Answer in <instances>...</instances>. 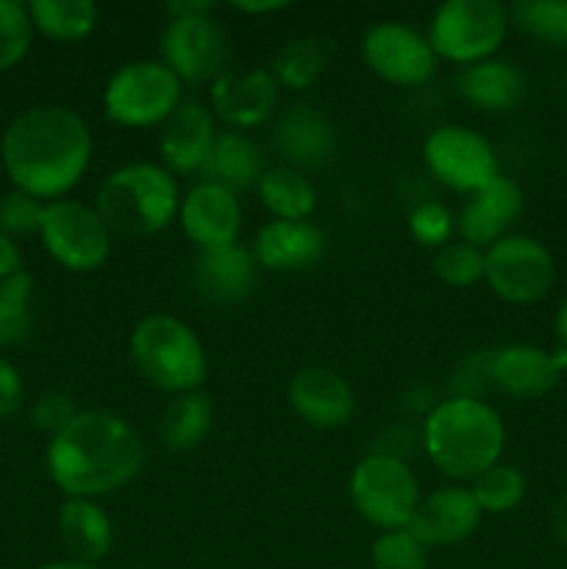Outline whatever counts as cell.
Segmentation results:
<instances>
[{"label":"cell","instance_id":"cell-1","mask_svg":"<svg viewBox=\"0 0 567 569\" xmlns=\"http://www.w3.org/2000/svg\"><path fill=\"white\" fill-rule=\"evenodd\" d=\"M0 153L6 172L20 192L53 203L89 170L92 133L83 117L67 106H33L6 128Z\"/></svg>","mask_w":567,"mask_h":569},{"label":"cell","instance_id":"cell-2","mask_svg":"<svg viewBox=\"0 0 567 569\" xmlns=\"http://www.w3.org/2000/svg\"><path fill=\"white\" fill-rule=\"evenodd\" d=\"M145 442L137 428L111 411H78L48 445L50 481L67 498L98 500L139 476Z\"/></svg>","mask_w":567,"mask_h":569},{"label":"cell","instance_id":"cell-3","mask_svg":"<svg viewBox=\"0 0 567 569\" xmlns=\"http://www.w3.org/2000/svg\"><path fill=\"white\" fill-rule=\"evenodd\" d=\"M428 461L454 481H476L495 467L506 448V426L484 398L450 395L422 422Z\"/></svg>","mask_w":567,"mask_h":569},{"label":"cell","instance_id":"cell-4","mask_svg":"<svg viewBox=\"0 0 567 569\" xmlns=\"http://www.w3.org/2000/svg\"><path fill=\"white\" fill-rule=\"evenodd\" d=\"M181 194L170 170L133 161L111 172L94 194V209L111 233L128 239L156 237L178 217Z\"/></svg>","mask_w":567,"mask_h":569},{"label":"cell","instance_id":"cell-5","mask_svg":"<svg viewBox=\"0 0 567 569\" xmlns=\"http://www.w3.org/2000/svg\"><path fill=\"white\" fill-rule=\"evenodd\" d=\"M131 359L148 383L170 395L200 389L209 372L198 333L172 315H150L131 331Z\"/></svg>","mask_w":567,"mask_h":569},{"label":"cell","instance_id":"cell-6","mask_svg":"<svg viewBox=\"0 0 567 569\" xmlns=\"http://www.w3.org/2000/svg\"><path fill=\"white\" fill-rule=\"evenodd\" d=\"M350 503L361 520L378 531L409 528L417 506H420V481L415 470L395 453H367L350 472Z\"/></svg>","mask_w":567,"mask_h":569},{"label":"cell","instance_id":"cell-7","mask_svg":"<svg viewBox=\"0 0 567 569\" xmlns=\"http://www.w3.org/2000/svg\"><path fill=\"white\" fill-rule=\"evenodd\" d=\"M509 33V11L498 0H448L439 6L428 26L437 59L470 67L498 53Z\"/></svg>","mask_w":567,"mask_h":569},{"label":"cell","instance_id":"cell-8","mask_svg":"<svg viewBox=\"0 0 567 569\" xmlns=\"http://www.w3.org/2000/svg\"><path fill=\"white\" fill-rule=\"evenodd\" d=\"M181 89L183 83L165 61H128L106 83L103 114L122 128L165 126L167 117L183 103Z\"/></svg>","mask_w":567,"mask_h":569},{"label":"cell","instance_id":"cell-9","mask_svg":"<svg viewBox=\"0 0 567 569\" xmlns=\"http://www.w3.org/2000/svg\"><path fill=\"white\" fill-rule=\"evenodd\" d=\"M44 250L56 264L70 272H92L106 264L111 253V231L94 206L81 200H53L44 203L39 226Z\"/></svg>","mask_w":567,"mask_h":569},{"label":"cell","instance_id":"cell-10","mask_svg":"<svg viewBox=\"0 0 567 569\" xmlns=\"http://www.w3.org/2000/svg\"><path fill=\"white\" fill-rule=\"evenodd\" d=\"M484 281L506 303H537L554 289L556 261L539 239L506 233L484 250Z\"/></svg>","mask_w":567,"mask_h":569},{"label":"cell","instance_id":"cell-11","mask_svg":"<svg viewBox=\"0 0 567 569\" xmlns=\"http://www.w3.org/2000/svg\"><path fill=\"white\" fill-rule=\"evenodd\" d=\"M422 161L442 187L461 194H476L498 176V153L476 128L448 126L434 128L422 142Z\"/></svg>","mask_w":567,"mask_h":569},{"label":"cell","instance_id":"cell-12","mask_svg":"<svg viewBox=\"0 0 567 569\" xmlns=\"http://www.w3.org/2000/svg\"><path fill=\"white\" fill-rule=\"evenodd\" d=\"M361 59L378 78L406 89L431 81L439 61L426 33L395 20L367 28L361 39Z\"/></svg>","mask_w":567,"mask_h":569},{"label":"cell","instance_id":"cell-13","mask_svg":"<svg viewBox=\"0 0 567 569\" xmlns=\"http://www.w3.org/2000/svg\"><path fill=\"white\" fill-rule=\"evenodd\" d=\"M159 50L181 83H209L226 72L228 39L211 14L167 17Z\"/></svg>","mask_w":567,"mask_h":569},{"label":"cell","instance_id":"cell-14","mask_svg":"<svg viewBox=\"0 0 567 569\" xmlns=\"http://www.w3.org/2000/svg\"><path fill=\"white\" fill-rule=\"evenodd\" d=\"M178 222L200 253L228 248V244H237L239 231H242V206L237 194L228 189L200 181L181 198Z\"/></svg>","mask_w":567,"mask_h":569},{"label":"cell","instance_id":"cell-15","mask_svg":"<svg viewBox=\"0 0 567 569\" xmlns=\"http://www.w3.org/2000/svg\"><path fill=\"white\" fill-rule=\"evenodd\" d=\"M567 370V350L548 353L534 345H506L489 350V383L517 400H534L556 389Z\"/></svg>","mask_w":567,"mask_h":569},{"label":"cell","instance_id":"cell-16","mask_svg":"<svg viewBox=\"0 0 567 569\" xmlns=\"http://www.w3.org/2000/svg\"><path fill=\"white\" fill-rule=\"evenodd\" d=\"M484 511L478 509L470 487L448 483L434 489L431 495L420 498L409 531L420 539L426 548H450L476 533Z\"/></svg>","mask_w":567,"mask_h":569},{"label":"cell","instance_id":"cell-17","mask_svg":"<svg viewBox=\"0 0 567 569\" xmlns=\"http://www.w3.org/2000/svg\"><path fill=\"white\" fill-rule=\"evenodd\" d=\"M289 406L311 428L337 431L356 411L350 383L328 367H304L289 381Z\"/></svg>","mask_w":567,"mask_h":569},{"label":"cell","instance_id":"cell-18","mask_svg":"<svg viewBox=\"0 0 567 569\" xmlns=\"http://www.w3.org/2000/svg\"><path fill=\"white\" fill-rule=\"evenodd\" d=\"M523 189L511 181L509 176L498 172L487 187L470 194V200L461 209L459 220H456V231H459L461 242L472 244L478 250L493 248L498 239L509 233L517 217L523 214Z\"/></svg>","mask_w":567,"mask_h":569},{"label":"cell","instance_id":"cell-19","mask_svg":"<svg viewBox=\"0 0 567 569\" xmlns=\"http://www.w3.org/2000/svg\"><path fill=\"white\" fill-rule=\"evenodd\" d=\"M217 122L211 109L195 100H183L165 120L159 133L161 167L172 176H192L203 170L217 139Z\"/></svg>","mask_w":567,"mask_h":569},{"label":"cell","instance_id":"cell-20","mask_svg":"<svg viewBox=\"0 0 567 569\" xmlns=\"http://www.w3.org/2000/svg\"><path fill=\"white\" fill-rule=\"evenodd\" d=\"M272 144L292 170H320L334 159L337 133L322 111L311 106H289L276 120Z\"/></svg>","mask_w":567,"mask_h":569},{"label":"cell","instance_id":"cell-21","mask_svg":"<svg viewBox=\"0 0 567 569\" xmlns=\"http://www.w3.org/2000/svg\"><path fill=\"white\" fill-rule=\"evenodd\" d=\"M278 106V83L270 70L222 72L211 81V114L233 128H253L265 122Z\"/></svg>","mask_w":567,"mask_h":569},{"label":"cell","instance_id":"cell-22","mask_svg":"<svg viewBox=\"0 0 567 569\" xmlns=\"http://www.w3.org/2000/svg\"><path fill=\"white\" fill-rule=\"evenodd\" d=\"M326 253V233L309 220H270L253 239L256 264L272 272L309 270Z\"/></svg>","mask_w":567,"mask_h":569},{"label":"cell","instance_id":"cell-23","mask_svg":"<svg viewBox=\"0 0 567 569\" xmlns=\"http://www.w3.org/2000/svg\"><path fill=\"white\" fill-rule=\"evenodd\" d=\"M256 259L253 250L242 244H228V248L203 250L195 261V287L209 303L231 306L250 295L256 283Z\"/></svg>","mask_w":567,"mask_h":569},{"label":"cell","instance_id":"cell-24","mask_svg":"<svg viewBox=\"0 0 567 569\" xmlns=\"http://www.w3.org/2000/svg\"><path fill=\"white\" fill-rule=\"evenodd\" d=\"M59 539L72 561L98 567L115 545V526L98 500L67 498L59 509Z\"/></svg>","mask_w":567,"mask_h":569},{"label":"cell","instance_id":"cell-25","mask_svg":"<svg viewBox=\"0 0 567 569\" xmlns=\"http://www.w3.org/2000/svg\"><path fill=\"white\" fill-rule=\"evenodd\" d=\"M456 89L470 106L484 111H511L526 94V78L515 64L500 59L478 61V64L461 67L456 76Z\"/></svg>","mask_w":567,"mask_h":569},{"label":"cell","instance_id":"cell-26","mask_svg":"<svg viewBox=\"0 0 567 569\" xmlns=\"http://www.w3.org/2000/svg\"><path fill=\"white\" fill-rule=\"evenodd\" d=\"M200 176H203V181L217 183V187L237 194L259 183V178L265 176V156H261L259 144L245 133L220 131Z\"/></svg>","mask_w":567,"mask_h":569},{"label":"cell","instance_id":"cell-27","mask_svg":"<svg viewBox=\"0 0 567 569\" xmlns=\"http://www.w3.org/2000/svg\"><path fill=\"white\" fill-rule=\"evenodd\" d=\"M215 422V403L206 392L192 389V392L172 395L167 409L161 411L159 439L170 453H189L198 448L211 431Z\"/></svg>","mask_w":567,"mask_h":569},{"label":"cell","instance_id":"cell-28","mask_svg":"<svg viewBox=\"0 0 567 569\" xmlns=\"http://www.w3.org/2000/svg\"><path fill=\"white\" fill-rule=\"evenodd\" d=\"M256 189L272 220H309L317 206L315 183L309 181V176L287 164L265 170Z\"/></svg>","mask_w":567,"mask_h":569},{"label":"cell","instance_id":"cell-29","mask_svg":"<svg viewBox=\"0 0 567 569\" xmlns=\"http://www.w3.org/2000/svg\"><path fill=\"white\" fill-rule=\"evenodd\" d=\"M28 17L39 33L56 42H81L98 26V6L92 0H33Z\"/></svg>","mask_w":567,"mask_h":569},{"label":"cell","instance_id":"cell-30","mask_svg":"<svg viewBox=\"0 0 567 569\" xmlns=\"http://www.w3.org/2000/svg\"><path fill=\"white\" fill-rule=\"evenodd\" d=\"M328 59H331V42L320 37H298L278 50L270 72L278 87L300 92V89H309L322 76Z\"/></svg>","mask_w":567,"mask_h":569},{"label":"cell","instance_id":"cell-31","mask_svg":"<svg viewBox=\"0 0 567 569\" xmlns=\"http://www.w3.org/2000/svg\"><path fill=\"white\" fill-rule=\"evenodd\" d=\"M470 492L484 515H506L526 498V478L517 467L498 461L470 483Z\"/></svg>","mask_w":567,"mask_h":569},{"label":"cell","instance_id":"cell-32","mask_svg":"<svg viewBox=\"0 0 567 569\" xmlns=\"http://www.w3.org/2000/svg\"><path fill=\"white\" fill-rule=\"evenodd\" d=\"M509 20L534 39L567 44V0H520L509 9Z\"/></svg>","mask_w":567,"mask_h":569},{"label":"cell","instance_id":"cell-33","mask_svg":"<svg viewBox=\"0 0 567 569\" xmlns=\"http://www.w3.org/2000/svg\"><path fill=\"white\" fill-rule=\"evenodd\" d=\"M431 270L445 287H476L484 278V250L472 248V244L461 242V239H454V242H448L434 253Z\"/></svg>","mask_w":567,"mask_h":569},{"label":"cell","instance_id":"cell-34","mask_svg":"<svg viewBox=\"0 0 567 569\" xmlns=\"http://www.w3.org/2000/svg\"><path fill=\"white\" fill-rule=\"evenodd\" d=\"M372 569H426L428 548L409 531H381L370 548Z\"/></svg>","mask_w":567,"mask_h":569},{"label":"cell","instance_id":"cell-35","mask_svg":"<svg viewBox=\"0 0 567 569\" xmlns=\"http://www.w3.org/2000/svg\"><path fill=\"white\" fill-rule=\"evenodd\" d=\"M33 26L28 6L17 0H0V72L11 70L26 59L31 48Z\"/></svg>","mask_w":567,"mask_h":569},{"label":"cell","instance_id":"cell-36","mask_svg":"<svg viewBox=\"0 0 567 569\" xmlns=\"http://www.w3.org/2000/svg\"><path fill=\"white\" fill-rule=\"evenodd\" d=\"M456 220L448 211V206L437 203V200H426V203H417L409 211V233L417 244L422 248H445L448 242H454Z\"/></svg>","mask_w":567,"mask_h":569},{"label":"cell","instance_id":"cell-37","mask_svg":"<svg viewBox=\"0 0 567 569\" xmlns=\"http://www.w3.org/2000/svg\"><path fill=\"white\" fill-rule=\"evenodd\" d=\"M42 214H44L42 200L14 189V192H9L3 200H0V231L9 233V237L39 233Z\"/></svg>","mask_w":567,"mask_h":569},{"label":"cell","instance_id":"cell-38","mask_svg":"<svg viewBox=\"0 0 567 569\" xmlns=\"http://www.w3.org/2000/svg\"><path fill=\"white\" fill-rule=\"evenodd\" d=\"M78 415L76 403H72L70 395H61V392H44L33 400L31 406V420L39 431H48L50 437L61 431L72 417Z\"/></svg>","mask_w":567,"mask_h":569},{"label":"cell","instance_id":"cell-39","mask_svg":"<svg viewBox=\"0 0 567 569\" xmlns=\"http://www.w3.org/2000/svg\"><path fill=\"white\" fill-rule=\"evenodd\" d=\"M33 331V320L28 306L11 303L0 298V348H14L22 345Z\"/></svg>","mask_w":567,"mask_h":569},{"label":"cell","instance_id":"cell-40","mask_svg":"<svg viewBox=\"0 0 567 569\" xmlns=\"http://www.w3.org/2000/svg\"><path fill=\"white\" fill-rule=\"evenodd\" d=\"M22 403V378L9 359L0 356V420L11 417Z\"/></svg>","mask_w":567,"mask_h":569},{"label":"cell","instance_id":"cell-41","mask_svg":"<svg viewBox=\"0 0 567 569\" xmlns=\"http://www.w3.org/2000/svg\"><path fill=\"white\" fill-rule=\"evenodd\" d=\"M31 295H33V278L28 276L26 270L11 272L9 278H3V281H0V298H3V300L28 306Z\"/></svg>","mask_w":567,"mask_h":569},{"label":"cell","instance_id":"cell-42","mask_svg":"<svg viewBox=\"0 0 567 569\" xmlns=\"http://www.w3.org/2000/svg\"><path fill=\"white\" fill-rule=\"evenodd\" d=\"M17 270H20V250H17V244L11 242L9 233L0 231V281L9 278L11 272Z\"/></svg>","mask_w":567,"mask_h":569},{"label":"cell","instance_id":"cell-43","mask_svg":"<svg viewBox=\"0 0 567 569\" xmlns=\"http://www.w3.org/2000/svg\"><path fill=\"white\" fill-rule=\"evenodd\" d=\"M167 17H198V14H211L215 6L206 3V0H172L165 6Z\"/></svg>","mask_w":567,"mask_h":569},{"label":"cell","instance_id":"cell-44","mask_svg":"<svg viewBox=\"0 0 567 569\" xmlns=\"http://www.w3.org/2000/svg\"><path fill=\"white\" fill-rule=\"evenodd\" d=\"M233 9L242 11V14H272V11L287 9V3L281 0H270V3H231Z\"/></svg>","mask_w":567,"mask_h":569},{"label":"cell","instance_id":"cell-45","mask_svg":"<svg viewBox=\"0 0 567 569\" xmlns=\"http://www.w3.org/2000/svg\"><path fill=\"white\" fill-rule=\"evenodd\" d=\"M554 326H556V337H559V348L567 350V298L561 300L559 309H556Z\"/></svg>","mask_w":567,"mask_h":569},{"label":"cell","instance_id":"cell-46","mask_svg":"<svg viewBox=\"0 0 567 569\" xmlns=\"http://www.w3.org/2000/svg\"><path fill=\"white\" fill-rule=\"evenodd\" d=\"M37 569H100L94 565H83V561H72V559H61V561H50V565H42Z\"/></svg>","mask_w":567,"mask_h":569},{"label":"cell","instance_id":"cell-47","mask_svg":"<svg viewBox=\"0 0 567 569\" xmlns=\"http://www.w3.org/2000/svg\"><path fill=\"white\" fill-rule=\"evenodd\" d=\"M556 533H559L561 545H565V548H567V509L561 511L559 520H556Z\"/></svg>","mask_w":567,"mask_h":569}]
</instances>
